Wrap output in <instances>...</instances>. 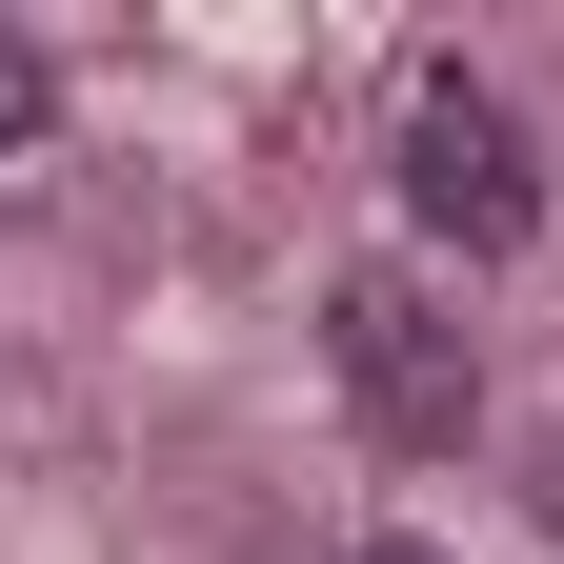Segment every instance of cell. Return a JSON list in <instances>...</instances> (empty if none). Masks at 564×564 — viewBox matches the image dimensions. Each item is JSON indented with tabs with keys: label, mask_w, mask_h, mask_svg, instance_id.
Returning <instances> with one entry per match:
<instances>
[{
	"label": "cell",
	"mask_w": 564,
	"mask_h": 564,
	"mask_svg": "<svg viewBox=\"0 0 564 564\" xmlns=\"http://www.w3.org/2000/svg\"><path fill=\"white\" fill-rule=\"evenodd\" d=\"M323 364H343V403H364V444H403V464H444L464 423H484V343L423 303L403 262H364V282L323 303Z\"/></svg>",
	"instance_id": "6da1fadb"
},
{
	"label": "cell",
	"mask_w": 564,
	"mask_h": 564,
	"mask_svg": "<svg viewBox=\"0 0 564 564\" xmlns=\"http://www.w3.org/2000/svg\"><path fill=\"white\" fill-rule=\"evenodd\" d=\"M403 223H423V242H464V262L544 242V162H524V121L484 101L464 61H423V82H403Z\"/></svg>",
	"instance_id": "7a4b0ae2"
},
{
	"label": "cell",
	"mask_w": 564,
	"mask_h": 564,
	"mask_svg": "<svg viewBox=\"0 0 564 564\" xmlns=\"http://www.w3.org/2000/svg\"><path fill=\"white\" fill-rule=\"evenodd\" d=\"M41 121H61V82H41V41H0V162H41Z\"/></svg>",
	"instance_id": "3957f363"
},
{
	"label": "cell",
	"mask_w": 564,
	"mask_h": 564,
	"mask_svg": "<svg viewBox=\"0 0 564 564\" xmlns=\"http://www.w3.org/2000/svg\"><path fill=\"white\" fill-rule=\"evenodd\" d=\"M343 564H444V544H343Z\"/></svg>",
	"instance_id": "277c9868"
},
{
	"label": "cell",
	"mask_w": 564,
	"mask_h": 564,
	"mask_svg": "<svg viewBox=\"0 0 564 564\" xmlns=\"http://www.w3.org/2000/svg\"><path fill=\"white\" fill-rule=\"evenodd\" d=\"M544 524H564V444H544Z\"/></svg>",
	"instance_id": "5b68a950"
}]
</instances>
